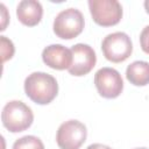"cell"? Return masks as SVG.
Masks as SVG:
<instances>
[{"instance_id":"1","label":"cell","mask_w":149,"mask_h":149,"mask_svg":"<svg viewBox=\"0 0 149 149\" xmlns=\"http://www.w3.org/2000/svg\"><path fill=\"white\" fill-rule=\"evenodd\" d=\"M27 97L38 105L50 104L58 93V84L55 77L45 72H33L24 80Z\"/></svg>"},{"instance_id":"2","label":"cell","mask_w":149,"mask_h":149,"mask_svg":"<svg viewBox=\"0 0 149 149\" xmlns=\"http://www.w3.org/2000/svg\"><path fill=\"white\" fill-rule=\"evenodd\" d=\"M1 121L3 127L10 133H20L31 126L34 114L31 108L24 102L20 100H12L2 108Z\"/></svg>"},{"instance_id":"3","label":"cell","mask_w":149,"mask_h":149,"mask_svg":"<svg viewBox=\"0 0 149 149\" xmlns=\"http://www.w3.org/2000/svg\"><path fill=\"white\" fill-rule=\"evenodd\" d=\"M84 16L76 8H68L59 12L54 20V33L63 40L77 37L84 29Z\"/></svg>"},{"instance_id":"4","label":"cell","mask_w":149,"mask_h":149,"mask_svg":"<svg viewBox=\"0 0 149 149\" xmlns=\"http://www.w3.org/2000/svg\"><path fill=\"white\" fill-rule=\"evenodd\" d=\"M101 50L106 59L113 63L126 61L133 52V43L130 37L123 31L108 34L101 43Z\"/></svg>"},{"instance_id":"5","label":"cell","mask_w":149,"mask_h":149,"mask_svg":"<svg viewBox=\"0 0 149 149\" xmlns=\"http://www.w3.org/2000/svg\"><path fill=\"white\" fill-rule=\"evenodd\" d=\"M88 8L93 21L102 27L115 26L122 17V6L116 0H90Z\"/></svg>"},{"instance_id":"6","label":"cell","mask_w":149,"mask_h":149,"mask_svg":"<svg viewBox=\"0 0 149 149\" xmlns=\"http://www.w3.org/2000/svg\"><path fill=\"white\" fill-rule=\"evenodd\" d=\"M87 130L84 123L78 120L63 122L56 134V142L61 149H79L86 141Z\"/></svg>"},{"instance_id":"7","label":"cell","mask_w":149,"mask_h":149,"mask_svg":"<svg viewBox=\"0 0 149 149\" xmlns=\"http://www.w3.org/2000/svg\"><path fill=\"white\" fill-rule=\"evenodd\" d=\"M98 93L106 99L118 98L123 90V80L119 71L113 68H101L94 74Z\"/></svg>"},{"instance_id":"8","label":"cell","mask_w":149,"mask_h":149,"mask_svg":"<svg viewBox=\"0 0 149 149\" xmlns=\"http://www.w3.org/2000/svg\"><path fill=\"white\" fill-rule=\"evenodd\" d=\"M72 65L68 70L70 74L81 77L87 74L95 65L97 56L92 47L84 43H77L71 48Z\"/></svg>"},{"instance_id":"9","label":"cell","mask_w":149,"mask_h":149,"mask_svg":"<svg viewBox=\"0 0 149 149\" xmlns=\"http://www.w3.org/2000/svg\"><path fill=\"white\" fill-rule=\"evenodd\" d=\"M42 59L44 64L51 69L69 70L72 65V52L71 49L62 44H50L43 49Z\"/></svg>"},{"instance_id":"10","label":"cell","mask_w":149,"mask_h":149,"mask_svg":"<svg viewBox=\"0 0 149 149\" xmlns=\"http://www.w3.org/2000/svg\"><path fill=\"white\" fill-rule=\"evenodd\" d=\"M43 15V7L36 0H22L16 7V16L19 21L28 27H34L40 23Z\"/></svg>"},{"instance_id":"11","label":"cell","mask_w":149,"mask_h":149,"mask_svg":"<svg viewBox=\"0 0 149 149\" xmlns=\"http://www.w3.org/2000/svg\"><path fill=\"white\" fill-rule=\"evenodd\" d=\"M128 81L135 86H146L149 84V63L144 61H135L126 69Z\"/></svg>"},{"instance_id":"12","label":"cell","mask_w":149,"mask_h":149,"mask_svg":"<svg viewBox=\"0 0 149 149\" xmlns=\"http://www.w3.org/2000/svg\"><path fill=\"white\" fill-rule=\"evenodd\" d=\"M12 149H44V144L37 136L26 135L17 139Z\"/></svg>"},{"instance_id":"13","label":"cell","mask_w":149,"mask_h":149,"mask_svg":"<svg viewBox=\"0 0 149 149\" xmlns=\"http://www.w3.org/2000/svg\"><path fill=\"white\" fill-rule=\"evenodd\" d=\"M1 42V54H2V62H6L7 59H10L14 55V44L10 40H8L6 36H0Z\"/></svg>"},{"instance_id":"14","label":"cell","mask_w":149,"mask_h":149,"mask_svg":"<svg viewBox=\"0 0 149 149\" xmlns=\"http://www.w3.org/2000/svg\"><path fill=\"white\" fill-rule=\"evenodd\" d=\"M140 44L142 50L149 55V26H146L140 34Z\"/></svg>"},{"instance_id":"15","label":"cell","mask_w":149,"mask_h":149,"mask_svg":"<svg viewBox=\"0 0 149 149\" xmlns=\"http://www.w3.org/2000/svg\"><path fill=\"white\" fill-rule=\"evenodd\" d=\"M86 149H112L111 147L106 146V144H101V143H93V144H90Z\"/></svg>"},{"instance_id":"16","label":"cell","mask_w":149,"mask_h":149,"mask_svg":"<svg viewBox=\"0 0 149 149\" xmlns=\"http://www.w3.org/2000/svg\"><path fill=\"white\" fill-rule=\"evenodd\" d=\"M0 7H1V9H2V19H3V24H2V27H1V30H5V29H6V22H5V21L7 20V16H6L7 10H6V7H5L3 3H1Z\"/></svg>"},{"instance_id":"17","label":"cell","mask_w":149,"mask_h":149,"mask_svg":"<svg viewBox=\"0 0 149 149\" xmlns=\"http://www.w3.org/2000/svg\"><path fill=\"white\" fill-rule=\"evenodd\" d=\"M144 8H146V12L149 14V0H146L144 1Z\"/></svg>"},{"instance_id":"18","label":"cell","mask_w":149,"mask_h":149,"mask_svg":"<svg viewBox=\"0 0 149 149\" xmlns=\"http://www.w3.org/2000/svg\"><path fill=\"white\" fill-rule=\"evenodd\" d=\"M134 149H148V148H144V147H141V148H134Z\"/></svg>"}]
</instances>
